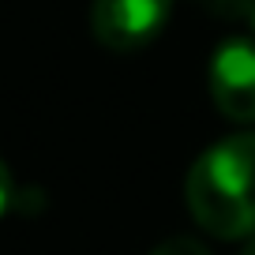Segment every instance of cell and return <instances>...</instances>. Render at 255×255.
Listing matches in <instances>:
<instances>
[{"instance_id":"1","label":"cell","mask_w":255,"mask_h":255,"mask_svg":"<svg viewBox=\"0 0 255 255\" xmlns=\"http://www.w3.org/2000/svg\"><path fill=\"white\" fill-rule=\"evenodd\" d=\"M188 210L199 229L222 240L255 233V131L214 143L188 173Z\"/></svg>"},{"instance_id":"2","label":"cell","mask_w":255,"mask_h":255,"mask_svg":"<svg viewBox=\"0 0 255 255\" xmlns=\"http://www.w3.org/2000/svg\"><path fill=\"white\" fill-rule=\"evenodd\" d=\"M173 0H94L90 26L94 38L113 53H135L158 38Z\"/></svg>"},{"instance_id":"3","label":"cell","mask_w":255,"mask_h":255,"mask_svg":"<svg viewBox=\"0 0 255 255\" xmlns=\"http://www.w3.org/2000/svg\"><path fill=\"white\" fill-rule=\"evenodd\" d=\"M210 94L214 105L237 124H255V45L233 38L218 45L210 60Z\"/></svg>"},{"instance_id":"4","label":"cell","mask_w":255,"mask_h":255,"mask_svg":"<svg viewBox=\"0 0 255 255\" xmlns=\"http://www.w3.org/2000/svg\"><path fill=\"white\" fill-rule=\"evenodd\" d=\"M150 255H210V252L195 237H169V240H161Z\"/></svg>"},{"instance_id":"5","label":"cell","mask_w":255,"mask_h":255,"mask_svg":"<svg viewBox=\"0 0 255 255\" xmlns=\"http://www.w3.org/2000/svg\"><path fill=\"white\" fill-rule=\"evenodd\" d=\"M15 203V184H11V173H8V165L0 161V214Z\"/></svg>"},{"instance_id":"6","label":"cell","mask_w":255,"mask_h":255,"mask_svg":"<svg viewBox=\"0 0 255 255\" xmlns=\"http://www.w3.org/2000/svg\"><path fill=\"white\" fill-rule=\"evenodd\" d=\"M240 255H255V237H252V240L244 244V252H240Z\"/></svg>"},{"instance_id":"7","label":"cell","mask_w":255,"mask_h":255,"mask_svg":"<svg viewBox=\"0 0 255 255\" xmlns=\"http://www.w3.org/2000/svg\"><path fill=\"white\" fill-rule=\"evenodd\" d=\"M252 19H255V4H252Z\"/></svg>"}]
</instances>
